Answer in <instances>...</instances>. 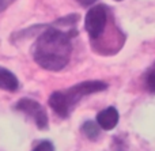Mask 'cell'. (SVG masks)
I'll use <instances>...</instances> for the list:
<instances>
[{"instance_id": "1", "label": "cell", "mask_w": 155, "mask_h": 151, "mask_svg": "<svg viewBox=\"0 0 155 151\" xmlns=\"http://www.w3.org/2000/svg\"><path fill=\"white\" fill-rule=\"evenodd\" d=\"M76 35V30L63 31L59 29H48L38 37L33 49V56L38 65L49 71H60L68 64L71 57V38Z\"/></svg>"}, {"instance_id": "2", "label": "cell", "mask_w": 155, "mask_h": 151, "mask_svg": "<svg viewBox=\"0 0 155 151\" xmlns=\"http://www.w3.org/2000/svg\"><path fill=\"white\" fill-rule=\"evenodd\" d=\"M107 84L101 80H87L78 83L67 91H54L49 97V105L60 117H68L72 108L86 95L104 91Z\"/></svg>"}, {"instance_id": "3", "label": "cell", "mask_w": 155, "mask_h": 151, "mask_svg": "<svg viewBox=\"0 0 155 151\" xmlns=\"http://www.w3.org/2000/svg\"><path fill=\"white\" fill-rule=\"evenodd\" d=\"M107 7L104 4L93 5L86 14L84 27L91 40H98L107 23Z\"/></svg>"}, {"instance_id": "4", "label": "cell", "mask_w": 155, "mask_h": 151, "mask_svg": "<svg viewBox=\"0 0 155 151\" xmlns=\"http://www.w3.org/2000/svg\"><path fill=\"white\" fill-rule=\"evenodd\" d=\"M15 109L23 112L29 117H31L40 130H46L48 128V114H46L45 109L42 108V105L38 103L37 101L30 100V98H22L16 102Z\"/></svg>"}, {"instance_id": "5", "label": "cell", "mask_w": 155, "mask_h": 151, "mask_svg": "<svg viewBox=\"0 0 155 151\" xmlns=\"http://www.w3.org/2000/svg\"><path fill=\"white\" fill-rule=\"evenodd\" d=\"M118 119H120L118 112H117V109L113 108V106H109V108L104 109V110H101L97 114V123H98L99 127L105 131H110V130H113V128H116V125H117V123H118Z\"/></svg>"}, {"instance_id": "6", "label": "cell", "mask_w": 155, "mask_h": 151, "mask_svg": "<svg viewBox=\"0 0 155 151\" xmlns=\"http://www.w3.org/2000/svg\"><path fill=\"white\" fill-rule=\"evenodd\" d=\"M19 87V82L16 76L11 71L0 67V89L7 91H15Z\"/></svg>"}, {"instance_id": "7", "label": "cell", "mask_w": 155, "mask_h": 151, "mask_svg": "<svg viewBox=\"0 0 155 151\" xmlns=\"http://www.w3.org/2000/svg\"><path fill=\"white\" fill-rule=\"evenodd\" d=\"M82 132L84 133V136L90 140H95L99 136V131H101V127L98 125V123L91 121V120H87V121L83 123L82 125Z\"/></svg>"}, {"instance_id": "8", "label": "cell", "mask_w": 155, "mask_h": 151, "mask_svg": "<svg viewBox=\"0 0 155 151\" xmlns=\"http://www.w3.org/2000/svg\"><path fill=\"white\" fill-rule=\"evenodd\" d=\"M33 151H54V147L49 140H44L41 143H38Z\"/></svg>"}, {"instance_id": "9", "label": "cell", "mask_w": 155, "mask_h": 151, "mask_svg": "<svg viewBox=\"0 0 155 151\" xmlns=\"http://www.w3.org/2000/svg\"><path fill=\"white\" fill-rule=\"evenodd\" d=\"M147 87L150 91L155 93V68L147 75Z\"/></svg>"}, {"instance_id": "10", "label": "cell", "mask_w": 155, "mask_h": 151, "mask_svg": "<svg viewBox=\"0 0 155 151\" xmlns=\"http://www.w3.org/2000/svg\"><path fill=\"white\" fill-rule=\"evenodd\" d=\"M14 2H15V0H0V12L4 11L5 8H7L10 4H12Z\"/></svg>"}, {"instance_id": "11", "label": "cell", "mask_w": 155, "mask_h": 151, "mask_svg": "<svg viewBox=\"0 0 155 151\" xmlns=\"http://www.w3.org/2000/svg\"><path fill=\"white\" fill-rule=\"evenodd\" d=\"M78 3H79L80 5H83V7H90V5H93L94 3L97 2V0H76Z\"/></svg>"}, {"instance_id": "12", "label": "cell", "mask_w": 155, "mask_h": 151, "mask_svg": "<svg viewBox=\"0 0 155 151\" xmlns=\"http://www.w3.org/2000/svg\"><path fill=\"white\" fill-rule=\"evenodd\" d=\"M116 2H121V0H116Z\"/></svg>"}]
</instances>
